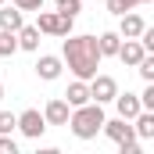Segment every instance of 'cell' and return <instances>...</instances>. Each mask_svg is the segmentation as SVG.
<instances>
[{
	"label": "cell",
	"mask_w": 154,
	"mask_h": 154,
	"mask_svg": "<svg viewBox=\"0 0 154 154\" xmlns=\"http://www.w3.org/2000/svg\"><path fill=\"white\" fill-rule=\"evenodd\" d=\"M14 118H18V115H11V111H0V133H14Z\"/></svg>",
	"instance_id": "603a6c76"
},
{
	"label": "cell",
	"mask_w": 154,
	"mask_h": 154,
	"mask_svg": "<svg viewBox=\"0 0 154 154\" xmlns=\"http://www.w3.org/2000/svg\"><path fill=\"white\" fill-rule=\"evenodd\" d=\"M25 22H22V11L14 4H0V29L4 32H18Z\"/></svg>",
	"instance_id": "7c38bea8"
},
{
	"label": "cell",
	"mask_w": 154,
	"mask_h": 154,
	"mask_svg": "<svg viewBox=\"0 0 154 154\" xmlns=\"http://www.w3.org/2000/svg\"><path fill=\"white\" fill-rule=\"evenodd\" d=\"M14 50H18V36H14V32H4V29H0V57H11Z\"/></svg>",
	"instance_id": "e0dca14e"
},
{
	"label": "cell",
	"mask_w": 154,
	"mask_h": 154,
	"mask_svg": "<svg viewBox=\"0 0 154 154\" xmlns=\"http://www.w3.org/2000/svg\"><path fill=\"white\" fill-rule=\"evenodd\" d=\"M14 129H22V136H29V140H39L43 129H47V118H43V111H36V108H25L22 115L14 118Z\"/></svg>",
	"instance_id": "5b68a950"
},
{
	"label": "cell",
	"mask_w": 154,
	"mask_h": 154,
	"mask_svg": "<svg viewBox=\"0 0 154 154\" xmlns=\"http://www.w3.org/2000/svg\"><path fill=\"white\" fill-rule=\"evenodd\" d=\"M143 54H147V50H143V43H140V39H125V43H118V54H115V57L122 61V65H129V68H136Z\"/></svg>",
	"instance_id": "9c48e42d"
},
{
	"label": "cell",
	"mask_w": 154,
	"mask_h": 154,
	"mask_svg": "<svg viewBox=\"0 0 154 154\" xmlns=\"http://www.w3.org/2000/svg\"><path fill=\"white\" fill-rule=\"evenodd\" d=\"M100 133H104L111 143H118V151H122V154H140V140H136L129 118H104Z\"/></svg>",
	"instance_id": "3957f363"
},
{
	"label": "cell",
	"mask_w": 154,
	"mask_h": 154,
	"mask_svg": "<svg viewBox=\"0 0 154 154\" xmlns=\"http://www.w3.org/2000/svg\"><path fill=\"white\" fill-rule=\"evenodd\" d=\"M115 93H118L115 75H100V72H97V75L90 79V100H97V104H111Z\"/></svg>",
	"instance_id": "8992f818"
},
{
	"label": "cell",
	"mask_w": 154,
	"mask_h": 154,
	"mask_svg": "<svg viewBox=\"0 0 154 154\" xmlns=\"http://www.w3.org/2000/svg\"><path fill=\"white\" fill-rule=\"evenodd\" d=\"M61 68H65V61H61L57 54H43V57L36 61V75L47 79V82H54V79L61 75Z\"/></svg>",
	"instance_id": "30bf717a"
},
{
	"label": "cell",
	"mask_w": 154,
	"mask_h": 154,
	"mask_svg": "<svg viewBox=\"0 0 154 154\" xmlns=\"http://www.w3.org/2000/svg\"><path fill=\"white\" fill-rule=\"evenodd\" d=\"M61 61L72 68V75L75 79H90L97 75V68H100V50H97V36H75V32H68L65 36V47H61Z\"/></svg>",
	"instance_id": "6da1fadb"
},
{
	"label": "cell",
	"mask_w": 154,
	"mask_h": 154,
	"mask_svg": "<svg viewBox=\"0 0 154 154\" xmlns=\"http://www.w3.org/2000/svg\"><path fill=\"white\" fill-rule=\"evenodd\" d=\"M136 72H140V79H143V82H154V54H143V57H140Z\"/></svg>",
	"instance_id": "ac0fdd59"
},
{
	"label": "cell",
	"mask_w": 154,
	"mask_h": 154,
	"mask_svg": "<svg viewBox=\"0 0 154 154\" xmlns=\"http://www.w3.org/2000/svg\"><path fill=\"white\" fill-rule=\"evenodd\" d=\"M133 133L136 140H154V111H140L133 118Z\"/></svg>",
	"instance_id": "4fadbf2b"
},
{
	"label": "cell",
	"mask_w": 154,
	"mask_h": 154,
	"mask_svg": "<svg viewBox=\"0 0 154 154\" xmlns=\"http://www.w3.org/2000/svg\"><path fill=\"white\" fill-rule=\"evenodd\" d=\"M111 104L118 108V118H129V122H133V118L143 111V104H140V93H115V100H111Z\"/></svg>",
	"instance_id": "ba28073f"
},
{
	"label": "cell",
	"mask_w": 154,
	"mask_h": 154,
	"mask_svg": "<svg viewBox=\"0 0 154 154\" xmlns=\"http://www.w3.org/2000/svg\"><path fill=\"white\" fill-rule=\"evenodd\" d=\"M54 4H57V11H68V14L82 11V0H54Z\"/></svg>",
	"instance_id": "ffe728a7"
},
{
	"label": "cell",
	"mask_w": 154,
	"mask_h": 154,
	"mask_svg": "<svg viewBox=\"0 0 154 154\" xmlns=\"http://www.w3.org/2000/svg\"><path fill=\"white\" fill-rule=\"evenodd\" d=\"M68 115H72V108H68L65 97H54V100H47V108H43L47 125H68Z\"/></svg>",
	"instance_id": "52a82bcc"
},
{
	"label": "cell",
	"mask_w": 154,
	"mask_h": 154,
	"mask_svg": "<svg viewBox=\"0 0 154 154\" xmlns=\"http://www.w3.org/2000/svg\"><path fill=\"white\" fill-rule=\"evenodd\" d=\"M0 4H7V0H0Z\"/></svg>",
	"instance_id": "4316f807"
},
{
	"label": "cell",
	"mask_w": 154,
	"mask_h": 154,
	"mask_svg": "<svg viewBox=\"0 0 154 154\" xmlns=\"http://www.w3.org/2000/svg\"><path fill=\"white\" fill-rule=\"evenodd\" d=\"M118 18H122V25H118V36L122 39H136L140 32H143V25H147L136 11H125V14H118Z\"/></svg>",
	"instance_id": "8fae6325"
},
{
	"label": "cell",
	"mask_w": 154,
	"mask_h": 154,
	"mask_svg": "<svg viewBox=\"0 0 154 154\" xmlns=\"http://www.w3.org/2000/svg\"><path fill=\"white\" fill-rule=\"evenodd\" d=\"M68 125H72V133H75L79 140H93V136L100 133V125H104V104H97V100H86V104L72 108Z\"/></svg>",
	"instance_id": "7a4b0ae2"
},
{
	"label": "cell",
	"mask_w": 154,
	"mask_h": 154,
	"mask_svg": "<svg viewBox=\"0 0 154 154\" xmlns=\"http://www.w3.org/2000/svg\"><path fill=\"white\" fill-rule=\"evenodd\" d=\"M65 100H68V108H79V104H86V100H90V82H86V79H75V82L68 86Z\"/></svg>",
	"instance_id": "5bb4252c"
},
{
	"label": "cell",
	"mask_w": 154,
	"mask_h": 154,
	"mask_svg": "<svg viewBox=\"0 0 154 154\" xmlns=\"http://www.w3.org/2000/svg\"><path fill=\"white\" fill-rule=\"evenodd\" d=\"M140 104H143V111H154V82H147V90L140 93Z\"/></svg>",
	"instance_id": "7402d4cb"
},
{
	"label": "cell",
	"mask_w": 154,
	"mask_h": 154,
	"mask_svg": "<svg viewBox=\"0 0 154 154\" xmlns=\"http://www.w3.org/2000/svg\"><path fill=\"white\" fill-rule=\"evenodd\" d=\"M0 154H18V143L11 140V133H0Z\"/></svg>",
	"instance_id": "44dd1931"
},
{
	"label": "cell",
	"mask_w": 154,
	"mask_h": 154,
	"mask_svg": "<svg viewBox=\"0 0 154 154\" xmlns=\"http://www.w3.org/2000/svg\"><path fill=\"white\" fill-rule=\"evenodd\" d=\"M14 7L25 14V11H39V7H43V0H14Z\"/></svg>",
	"instance_id": "cb8c5ba5"
},
{
	"label": "cell",
	"mask_w": 154,
	"mask_h": 154,
	"mask_svg": "<svg viewBox=\"0 0 154 154\" xmlns=\"http://www.w3.org/2000/svg\"><path fill=\"white\" fill-rule=\"evenodd\" d=\"M118 43H122L118 32H100V36H97V50H100V57H115V54H118Z\"/></svg>",
	"instance_id": "2e32d148"
},
{
	"label": "cell",
	"mask_w": 154,
	"mask_h": 154,
	"mask_svg": "<svg viewBox=\"0 0 154 154\" xmlns=\"http://www.w3.org/2000/svg\"><path fill=\"white\" fill-rule=\"evenodd\" d=\"M0 100H4V86H0Z\"/></svg>",
	"instance_id": "d4e9b609"
},
{
	"label": "cell",
	"mask_w": 154,
	"mask_h": 154,
	"mask_svg": "<svg viewBox=\"0 0 154 154\" xmlns=\"http://www.w3.org/2000/svg\"><path fill=\"white\" fill-rule=\"evenodd\" d=\"M140 0H108V11L111 14H125V11H133Z\"/></svg>",
	"instance_id": "d6986e66"
},
{
	"label": "cell",
	"mask_w": 154,
	"mask_h": 154,
	"mask_svg": "<svg viewBox=\"0 0 154 154\" xmlns=\"http://www.w3.org/2000/svg\"><path fill=\"white\" fill-rule=\"evenodd\" d=\"M14 36H18V50H39V29L36 25H22Z\"/></svg>",
	"instance_id": "9a60e30c"
},
{
	"label": "cell",
	"mask_w": 154,
	"mask_h": 154,
	"mask_svg": "<svg viewBox=\"0 0 154 154\" xmlns=\"http://www.w3.org/2000/svg\"><path fill=\"white\" fill-rule=\"evenodd\" d=\"M140 4H151V0H140Z\"/></svg>",
	"instance_id": "484cf974"
},
{
	"label": "cell",
	"mask_w": 154,
	"mask_h": 154,
	"mask_svg": "<svg viewBox=\"0 0 154 154\" xmlns=\"http://www.w3.org/2000/svg\"><path fill=\"white\" fill-rule=\"evenodd\" d=\"M72 25H75V14H68V11H36V29L39 36H68L72 32Z\"/></svg>",
	"instance_id": "277c9868"
}]
</instances>
